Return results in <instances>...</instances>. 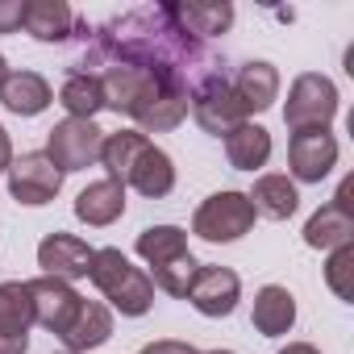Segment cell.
Segmentation results:
<instances>
[{
  "mask_svg": "<svg viewBox=\"0 0 354 354\" xmlns=\"http://www.w3.org/2000/svg\"><path fill=\"white\" fill-rule=\"evenodd\" d=\"M109 337H113V313L100 300H84L80 313H75V321L63 333V346H67V354H84V350L104 346Z\"/></svg>",
  "mask_w": 354,
  "mask_h": 354,
  "instance_id": "obj_19",
  "label": "cell"
},
{
  "mask_svg": "<svg viewBox=\"0 0 354 354\" xmlns=\"http://www.w3.org/2000/svg\"><path fill=\"white\" fill-rule=\"evenodd\" d=\"M59 104L67 109V117L92 121V117L104 109L100 75H96V71H67V75H63V84H59Z\"/></svg>",
  "mask_w": 354,
  "mask_h": 354,
  "instance_id": "obj_23",
  "label": "cell"
},
{
  "mask_svg": "<svg viewBox=\"0 0 354 354\" xmlns=\"http://www.w3.org/2000/svg\"><path fill=\"white\" fill-rule=\"evenodd\" d=\"M234 84V96L242 100L246 117L250 113H267L275 100H279V71L267 63V59H250L238 67V75L230 80Z\"/></svg>",
  "mask_w": 354,
  "mask_h": 354,
  "instance_id": "obj_15",
  "label": "cell"
},
{
  "mask_svg": "<svg viewBox=\"0 0 354 354\" xmlns=\"http://www.w3.org/2000/svg\"><path fill=\"white\" fill-rule=\"evenodd\" d=\"M337 117V88L329 75L321 71H304L292 80L288 88V104H283V121L292 133L304 129H329V121Z\"/></svg>",
  "mask_w": 354,
  "mask_h": 354,
  "instance_id": "obj_4",
  "label": "cell"
},
{
  "mask_svg": "<svg viewBox=\"0 0 354 354\" xmlns=\"http://www.w3.org/2000/svg\"><path fill=\"white\" fill-rule=\"evenodd\" d=\"M92 254H96V250H92L84 238L63 234V230H55V234H46V238L38 242V267H42L46 275L63 279V283H71V279H88V271H92Z\"/></svg>",
  "mask_w": 354,
  "mask_h": 354,
  "instance_id": "obj_11",
  "label": "cell"
},
{
  "mask_svg": "<svg viewBox=\"0 0 354 354\" xmlns=\"http://www.w3.org/2000/svg\"><path fill=\"white\" fill-rule=\"evenodd\" d=\"M209 354H234V350H209Z\"/></svg>",
  "mask_w": 354,
  "mask_h": 354,
  "instance_id": "obj_33",
  "label": "cell"
},
{
  "mask_svg": "<svg viewBox=\"0 0 354 354\" xmlns=\"http://www.w3.org/2000/svg\"><path fill=\"white\" fill-rule=\"evenodd\" d=\"M133 250H138V259H146L150 267H162V263H171V259L188 254V230H180V225H150V230L138 234Z\"/></svg>",
  "mask_w": 354,
  "mask_h": 354,
  "instance_id": "obj_25",
  "label": "cell"
},
{
  "mask_svg": "<svg viewBox=\"0 0 354 354\" xmlns=\"http://www.w3.org/2000/svg\"><path fill=\"white\" fill-rule=\"evenodd\" d=\"M225 158H230L234 171H259V167H267V158H271V133L263 125H254V121L238 125L234 133H225Z\"/></svg>",
  "mask_w": 354,
  "mask_h": 354,
  "instance_id": "obj_24",
  "label": "cell"
},
{
  "mask_svg": "<svg viewBox=\"0 0 354 354\" xmlns=\"http://www.w3.org/2000/svg\"><path fill=\"white\" fill-rule=\"evenodd\" d=\"M5 75H9V59L0 55V84H5Z\"/></svg>",
  "mask_w": 354,
  "mask_h": 354,
  "instance_id": "obj_32",
  "label": "cell"
},
{
  "mask_svg": "<svg viewBox=\"0 0 354 354\" xmlns=\"http://www.w3.org/2000/svg\"><path fill=\"white\" fill-rule=\"evenodd\" d=\"M138 354H201L192 342H175V337H158V342H146Z\"/></svg>",
  "mask_w": 354,
  "mask_h": 354,
  "instance_id": "obj_29",
  "label": "cell"
},
{
  "mask_svg": "<svg viewBox=\"0 0 354 354\" xmlns=\"http://www.w3.org/2000/svg\"><path fill=\"white\" fill-rule=\"evenodd\" d=\"M5 175H9L13 201H17V205H30V209L50 205V201L59 196V188H63V171L46 158V150H30V154L13 158Z\"/></svg>",
  "mask_w": 354,
  "mask_h": 354,
  "instance_id": "obj_8",
  "label": "cell"
},
{
  "mask_svg": "<svg viewBox=\"0 0 354 354\" xmlns=\"http://www.w3.org/2000/svg\"><path fill=\"white\" fill-rule=\"evenodd\" d=\"M26 288H30V304H34V325H42V329H50V333H67V325L75 321V313H80V304H84V296L71 288V283H63V279H55V275H38V279H26Z\"/></svg>",
  "mask_w": 354,
  "mask_h": 354,
  "instance_id": "obj_9",
  "label": "cell"
},
{
  "mask_svg": "<svg viewBox=\"0 0 354 354\" xmlns=\"http://www.w3.org/2000/svg\"><path fill=\"white\" fill-rule=\"evenodd\" d=\"M350 242H354V213L337 209L333 201L321 205L304 221V246H313V250H337V246H350Z\"/></svg>",
  "mask_w": 354,
  "mask_h": 354,
  "instance_id": "obj_21",
  "label": "cell"
},
{
  "mask_svg": "<svg viewBox=\"0 0 354 354\" xmlns=\"http://www.w3.org/2000/svg\"><path fill=\"white\" fill-rule=\"evenodd\" d=\"M100 146H104V129L96 121H80V117H63L50 133H46V158L71 175V171H88L100 162Z\"/></svg>",
  "mask_w": 354,
  "mask_h": 354,
  "instance_id": "obj_7",
  "label": "cell"
},
{
  "mask_svg": "<svg viewBox=\"0 0 354 354\" xmlns=\"http://www.w3.org/2000/svg\"><path fill=\"white\" fill-rule=\"evenodd\" d=\"M254 213L259 217H271V221H288L296 209H300V192H296V180L288 175H259L254 188L246 192Z\"/></svg>",
  "mask_w": 354,
  "mask_h": 354,
  "instance_id": "obj_22",
  "label": "cell"
},
{
  "mask_svg": "<svg viewBox=\"0 0 354 354\" xmlns=\"http://www.w3.org/2000/svg\"><path fill=\"white\" fill-rule=\"evenodd\" d=\"M188 113L196 117V125H201L205 133H217V138H225V133H234L238 125L250 121L246 109H242V100L234 96V84H230L225 71H213V75H205V80L192 88Z\"/></svg>",
  "mask_w": 354,
  "mask_h": 354,
  "instance_id": "obj_5",
  "label": "cell"
},
{
  "mask_svg": "<svg viewBox=\"0 0 354 354\" xmlns=\"http://www.w3.org/2000/svg\"><path fill=\"white\" fill-rule=\"evenodd\" d=\"M288 162H292V180L300 184H321L325 175L337 167V142L329 129H304L292 133L288 142Z\"/></svg>",
  "mask_w": 354,
  "mask_h": 354,
  "instance_id": "obj_10",
  "label": "cell"
},
{
  "mask_svg": "<svg viewBox=\"0 0 354 354\" xmlns=\"http://www.w3.org/2000/svg\"><path fill=\"white\" fill-rule=\"evenodd\" d=\"M254 217H259V213H254L250 196L225 188V192H213V196L196 209L192 234L205 238V242H238V238H246V234L254 230Z\"/></svg>",
  "mask_w": 354,
  "mask_h": 354,
  "instance_id": "obj_6",
  "label": "cell"
},
{
  "mask_svg": "<svg viewBox=\"0 0 354 354\" xmlns=\"http://www.w3.org/2000/svg\"><path fill=\"white\" fill-rule=\"evenodd\" d=\"M30 0H0V34H17L26 26Z\"/></svg>",
  "mask_w": 354,
  "mask_h": 354,
  "instance_id": "obj_28",
  "label": "cell"
},
{
  "mask_svg": "<svg viewBox=\"0 0 354 354\" xmlns=\"http://www.w3.org/2000/svg\"><path fill=\"white\" fill-rule=\"evenodd\" d=\"M100 167L109 171V180L150 196V201H162L171 188H175V162L162 146H154L146 133L138 129H117V133H104V146H100Z\"/></svg>",
  "mask_w": 354,
  "mask_h": 354,
  "instance_id": "obj_1",
  "label": "cell"
},
{
  "mask_svg": "<svg viewBox=\"0 0 354 354\" xmlns=\"http://www.w3.org/2000/svg\"><path fill=\"white\" fill-rule=\"evenodd\" d=\"M171 21L192 38H217L234 26V5L230 0H188V5H167Z\"/></svg>",
  "mask_w": 354,
  "mask_h": 354,
  "instance_id": "obj_14",
  "label": "cell"
},
{
  "mask_svg": "<svg viewBox=\"0 0 354 354\" xmlns=\"http://www.w3.org/2000/svg\"><path fill=\"white\" fill-rule=\"evenodd\" d=\"M100 75V88H104V109L113 113H125V117H138L162 88H171L175 80H162L158 71L142 67V63H129V59H113ZM184 88V84H175Z\"/></svg>",
  "mask_w": 354,
  "mask_h": 354,
  "instance_id": "obj_3",
  "label": "cell"
},
{
  "mask_svg": "<svg viewBox=\"0 0 354 354\" xmlns=\"http://www.w3.org/2000/svg\"><path fill=\"white\" fill-rule=\"evenodd\" d=\"M88 279L100 288V296H104L121 317H142V313H150V304H154V283H150V275H146L142 267H133L117 246H100V250L92 254Z\"/></svg>",
  "mask_w": 354,
  "mask_h": 354,
  "instance_id": "obj_2",
  "label": "cell"
},
{
  "mask_svg": "<svg viewBox=\"0 0 354 354\" xmlns=\"http://www.w3.org/2000/svg\"><path fill=\"white\" fill-rule=\"evenodd\" d=\"M30 325H34L30 288L21 279H5L0 283V354H26Z\"/></svg>",
  "mask_w": 354,
  "mask_h": 354,
  "instance_id": "obj_13",
  "label": "cell"
},
{
  "mask_svg": "<svg viewBox=\"0 0 354 354\" xmlns=\"http://www.w3.org/2000/svg\"><path fill=\"white\" fill-rule=\"evenodd\" d=\"M125 213V184H117V180H96V184H88L80 196H75V217L84 221V225H96V230H104V225H113L117 217Z\"/></svg>",
  "mask_w": 354,
  "mask_h": 354,
  "instance_id": "obj_17",
  "label": "cell"
},
{
  "mask_svg": "<svg viewBox=\"0 0 354 354\" xmlns=\"http://www.w3.org/2000/svg\"><path fill=\"white\" fill-rule=\"evenodd\" d=\"M30 38L55 46V42H67L71 30H75V13L67 0H30V9H26V26H21Z\"/></svg>",
  "mask_w": 354,
  "mask_h": 354,
  "instance_id": "obj_20",
  "label": "cell"
},
{
  "mask_svg": "<svg viewBox=\"0 0 354 354\" xmlns=\"http://www.w3.org/2000/svg\"><path fill=\"white\" fill-rule=\"evenodd\" d=\"M279 354H321V350H317V346H308V342H288Z\"/></svg>",
  "mask_w": 354,
  "mask_h": 354,
  "instance_id": "obj_31",
  "label": "cell"
},
{
  "mask_svg": "<svg viewBox=\"0 0 354 354\" xmlns=\"http://www.w3.org/2000/svg\"><path fill=\"white\" fill-rule=\"evenodd\" d=\"M325 283L337 300H354V242L350 246H337L329 250V263H325Z\"/></svg>",
  "mask_w": 354,
  "mask_h": 354,
  "instance_id": "obj_27",
  "label": "cell"
},
{
  "mask_svg": "<svg viewBox=\"0 0 354 354\" xmlns=\"http://www.w3.org/2000/svg\"><path fill=\"white\" fill-rule=\"evenodd\" d=\"M9 162H13V142H9V133H5V125H0V175L9 171Z\"/></svg>",
  "mask_w": 354,
  "mask_h": 354,
  "instance_id": "obj_30",
  "label": "cell"
},
{
  "mask_svg": "<svg viewBox=\"0 0 354 354\" xmlns=\"http://www.w3.org/2000/svg\"><path fill=\"white\" fill-rule=\"evenodd\" d=\"M50 100H55V92L38 71H9L5 84H0V104L13 117H38L50 109Z\"/></svg>",
  "mask_w": 354,
  "mask_h": 354,
  "instance_id": "obj_16",
  "label": "cell"
},
{
  "mask_svg": "<svg viewBox=\"0 0 354 354\" xmlns=\"http://www.w3.org/2000/svg\"><path fill=\"white\" fill-rule=\"evenodd\" d=\"M184 300H192V308L201 317H230L238 308V300H242V279L230 267H205L201 263V271H196Z\"/></svg>",
  "mask_w": 354,
  "mask_h": 354,
  "instance_id": "obj_12",
  "label": "cell"
},
{
  "mask_svg": "<svg viewBox=\"0 0 354 354\" xmlns=\"http://www.w3.org/2000/svg\"><path fill=\"white\" fill-rule=\"evenodd\" d=\"M196 271H201V263L192 259V250L188 254H180V259H171V263H162V267H154V275H150V283L158 288V292H167V296H188V288H192V279H196Z\"/></svg>",
  "mask_w": 354,
  "mask_h": 354,
  "instance_id": "obj_26",
  "label": "cell"
},
{
  "mask_svg": "<svg viewBox=\"0 0 354 354\" xmlns=\"http://www.w3.org/2000/svg\"><path fill=\"white\" fill-rule=\"evenodd\" d=\"M250 321H254V329H259L263 337H283V333L296 325V296H292L288 288H279V283L259 288Z\"/></svg>",
  "mask_w": 354,
  "mask_h": 354,
  "instance_id": "obj_18",
  "label": "cell"
}]
</instances>
